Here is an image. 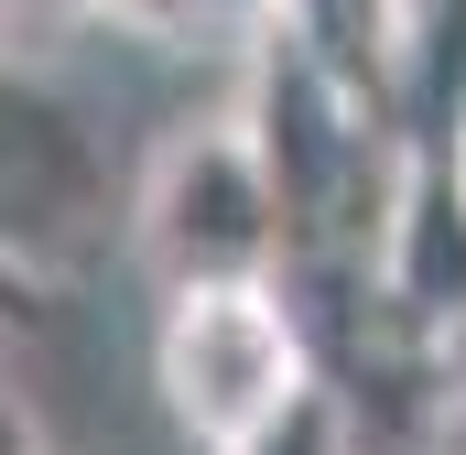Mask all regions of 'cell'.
<instances>
[{"instance_id": "9", "label": "cell", "mask_w": 466, "mask_h": 455, "mask_svg": "<svg viewBox=\"0 0 466 455\" xmlns=\"http://www.w3.org/2000/svg\"><path fill=\"white\" fill-rule=\"evenodd\" d=\"M434 455H466V390L445 401V423H434Z\"/></svg>"}, {"instance_id": "5", "label": "cell", "mask_w": 466, "mask_h": 455, "mask_svg": "<svg viewBox=\"0 0 466 455\" xmlns=\"http://www.w3.org/2000/svg\"><path fill=\"white\" fill-rule=\"evenodd\" d=\"M228 455H369V445H358V401L337 379H315V390H293L260 434H238Z\"/></svg>"}, {"instance_id": "3", "label": "cell", "mask_w": 466, "mask_h": 455, "mask_svg": "<svg viewBox=\"0 0 466 455\" xmlns=\"http://www.w3.org/2000/svg\"><path fill=\"white\" fill-rule=\"evenodd\" d=\"M119 217H130V196L109 174L98 119L22 55H0V260H22L33 282L66 293V271H87V249Z\"/></svg>"}, {"instance_id": "8", "label": "cell", "mask_w": 466, "mask_h": 455, "mask_svg": "<svg viewBox=\"0 0 466 455\" xmlns=\"http://www.w3.org/2000/svg\"><path fill=\"white\" fill-rule=\"evenodd\" d=\"M0 455H44V423H33V401L0 379Z\"/></svg>"}, {"instance_id": "6", "label": "cell", "mask_w": 466, "mask_h": 455, "mask_svg": "<svg viewBox=\"0 0 466 455\" xmlns=\"http://www.w3.org/2000/svg\"><path fill=\"white\" fill-rule=\"evenodd\" d=\"M55 326V282H33L22 260H0V337H44Z\"/></svg>"}, {"instance_id": "1", "label": "cell", "mask_w": 466, "mask_h": 455, "mask_svg": "<svg viewBox=\"0 0 466 455\" xmlns=\"http://www.w3.org/2000/svg\"><path fill=\"white\" fill-rule=\"evenodd\" d=\"M130 238L141 260L163 271V293H196V282H282V260L304 249V228L282 207V174L260 163L249 119H196L174 130L141 185H130Z\"/></svg>"}, {"instance_id": "4", "label": "cell", "mask_w": 466, "mask_h": 455, "mask_svg": "<svg viewBox=\"0 0 466 455\" xmlns=\"http://www.w3.org/2000/svg\"><path fill=\"white\" fill-rule=\"evenodd\" d=\"M271 33H293L369 109H401V76L434 44V0H271Z\"/></svg>"}, {"instance_id": "2", "label": "cell", "mask_w": 466, "mask_h": 455, "mask_svg": "<svg viewBox=\"0 0 466 455\" xmlns=\"http://www.w3.org/2000/svg\"><path fill=\"white\" fill-rule=\"evenodd\" d=\"M315 379L326 369H315V347L271 282H196V293H163V315H152V390L207 455L260 434Z\"/></svg>"}, {"instance_id": "7", "label": "cell", "mask_w": 466, "mask_h": 455, "mask_svg": "<svg viewBox=\"0 0 466 455\" xmlns=\"http://www.w3.org/2000/svg\"><path fill=\"white\" fill-rule=\"evenodd\" d=\"M44 22H109V33H130L141 22V0H33Z\"/></svg>"}, {"instance_id": "11", "label": "cell", "mask_w": 466, "mask_h": 455, "mask_svg": "<svg viewBox=\"0 0 466 455\" xmlns=\"http://www.w3.org/2000/svg\"><path fill=\"white\" fill-rule=\"evenodd\" d=\"M22 11H33V0H0V55H11V22H22Z\"/></svg>"}, {"instance_id": "10", "label": "cell", "mask_w": 466, "mask_h": 455, "mask_svg": "<svg viewBox=\"0 0 466 455\" xmlns=\"http://www.w3.org/2000/svg\"><path fill=\"white\" fill-rule=\"evenodd\" d=\"M445 174H456V196H466V119L445 130Z\"/></svg>"}]
</instances>
